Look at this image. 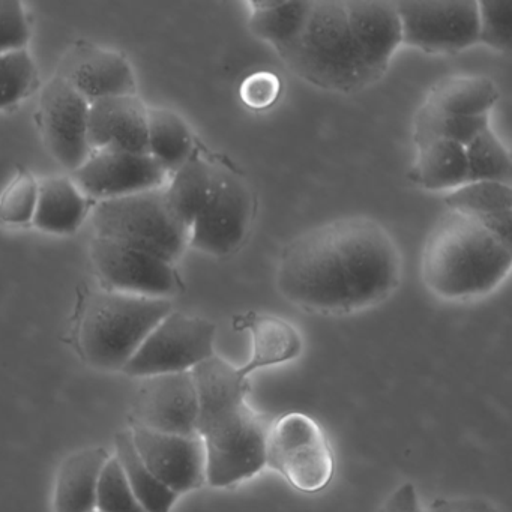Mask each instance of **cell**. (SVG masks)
I'll return each mask as SVG.
<instances>
[{
  "label": "cell",
  "instance_id": "obj_1",
  "mask_svg": "<svg viewBox=\"0 0 512 512\" xmlns=\"http://www.w3.org/2000/svg\"><path fill=\"white\" fill-rule=\"evenodd\" d=\"M401 275L403 259L388 229L350 215L292 239L278 260L277 287L301 310L344 316L386 301Z\"/></svg>",
  "mask_w": 512,
  "mask_h": 512
},
{
  "label": "cell",
  "instance_id": "obj_2",
  "mask_svg": "<svg viewBox=\"0 0 512 512\" xmlns=\"http://www.w3.org/2000/svg\"><path fill=\"white\" fill-rule=\"evenodd\" d=\"M206 452V484L233 487L266 467L268 425L247 403L250 383L238 367L214 355L191 370Z\"/></svg>",
  "mask_w": 512,
  "mask_h": 512
},
{
  "label": "cell",
  "instance_id": "obj_3",
  "mask_svg": "<svg viewBox=\"0 0 512 512\" xmlns=\"http://www.w3.org/2000/svg\"><path fill=\"white\" fill-rule=\"evenodd\" d=\"M511 266V247L472 218L452 211L437 221L422 250V280L446 301L488 295L506 280Z\"/></svg>",
  "mask_w": 512,
  "mask_h": 512
},
{
  "label": "cell",
  "instance_id": "obj_4",
  "mask_svg": "<svg viewBox=\"0 0 512 512\" xmlns=\"http://www.w3.org/2000/svg\"><path fill=\"white\" fill-rule=\"evenodd\" d=\"M275 52L295 76L323 91L352 95L376 85L362 64L344 0L310 2L295 37Z\"/></svg>",
  "mask_w": 512,
  "mask_h": 512
},
{
  "label": "cell",
  "instance_id": "obj_5",
  "mask_svg": "<svg viewBox=\"0 0 512 512\" xmlns=\"http://www.w3.org/2000/svg\"><path fill=\"white\" fill-rule=\"evenodd\" d=\"M172 313L167 299L127 293H92L80 319L79 344L95 368L124 370L152 329Z\"/></svg>",
  "mask_w": 512,
  "mask_h": 512
},
{
  "label": "cell",
  "instance_id": "obj_6",
  "mask_svg": "<svg viewBox=\"0 0 512 512\" xmlns=\"http://www.w3.org/2000/svg\"><path fill=\"white\" fill-rule=\"evenodd\" d=\"M98 238L109 239L167 262H178L190 245V229L173 214L163 188L104 200L94 211Z\"/></svg>",
  "mask_w": 512,
  "mask_h": 512
},
{
  "label": "cell",
  "instance_id": "obj_7",
  "mask_svg": "<svg viewBox=\"0 0 512 512\" xmlns=\"http://www.w3.org/2000/svg\"><path fill=\"white\" fill-rule=\"evenodd\" d=\"M266 466L301 493L313 494L331 484L334 451L323 428L305 413L292 412L269 425Z\"/></svg>",
  "mask_w": 512,
  "mask_h": 512
},
{
  "label": "cell",
  "instance_id": "obj_8",
  "mask_svg": "<svg viewBox=\"0 0 512 512\" xmlns=\"http://www.w3.org/2000/svg\"><path fill=\"white\" fill-rule=\"evenodd\" d=\"M256 214L248 179L232 164L217 161L214 187L190 227V245L214 257H226L244 244Z\"/></svg>",
  "mask_w": 512,
  "mask_h": 512
},
{
  "label": "cell",
  "instance_id": "obj_9",
  "mask_svg": "<svg viewBox=\"0 0 512 512\" xmlns=\"http://www.w3.org/2000/svg\"><path fill=\"white\" fill-rule=\"evenodd\" d=\"M401 46L427 55H457L478 44L476 0L394 2Z\"/></svg>",
  "mask_w": 512,
  "mask_h": 512
},
{
  "label": "cell",
  "instance_id": "obj_10",
  "mask_svg": "<svg viewBox=\"0 0 512 512\" xmlns=\"http://www.w3.org/2000/svg\"><path fill=\"white\" fill-rule=\"evenodd\" d=\"M217 326L203 317L167 314L143 341L124 373L134 377L185 373L215 355Z\"/></svg>",
  "mask_w": 512,
  "mask_h": 512
},
{
  "label": "cell",
  "instance_id": "obj_11",
  "mask_svg": "<svg viewBox=\"0 0 512 512\" xmlns=\"http://www.w3.org/2000/svg\"><path fill=\"white\" fill-rule=\"evenodd\" d=\"M169 173L149 154L101 149L73 172V182L86 197L104 202L163 187Z\"/></svg>",
  "mask_w": 512,
  "mask_h": 512
},
{
  "label": "cell",
  "instance_id": "obj_12",
  "mask_svg": "<svg viewBox=\"0 0 512 512\" xmlns=\"http://www.w3.org/2000/svg\"><path fill=\"white\" fill-rule=\"evenodd\" d=\"M91 253L95 268L113 292L167 299L179 290L173 263L154 254L98 236Z\"/></svg>",
  "mask_w": 512,
  "mask_h": 512
},
{
  "label": "cell",
  "instance_id": "obj_13",
  "mask_svg": "<svg viewBox=\"0 0 512 512\" xmlns=\"http://www.w3.org/2000/svg\"><path fill=\"white\" fill-rule=\"evenodd\" d=\"M196 385L191 371L143 377L133 403L134 427L157 433L197 434Z\"/></svg>",
  "mask_w": 512,
  "mask_h": 512
},
{
  "label": "cell",
  "instance_id": "obj_14",
  "mask_svg": "<svg viewBox=\"0 0 512 512\" xmlns=\"http://www.w3.org/2000/svg\"><path fill=\"white\" fill-rule=\"evenodd\" d=\"M89 101L61 77L47 83L41 94L40 121L53 157L65 169H79L92 154L88 139Z\"/></svg>",
  "mask_w": 512,
  "mask_h": 512
},
{
  "label": "cell",
  "instance_id": "obj_15",
  "mask_svg": "<svg viewBox=\"0 0 512 512\" xmlns=\"http://www.w3.org/2000/svg\"><path fill=\"white\" fill-rule=\"evenodd\" d=\"M134 446L145 466L178 496L206 484V452L202 437L157 433L133 427Z\"/></svg>",
  "mask_w": 512,
  "mask_h": 512
},
{
  "label": "cell",
  "instance_id": "obj_16",
  "mask_svg": "<svg viewBox=\"0 0 512 512\" xmlns=\"http://www.w3.org/2000/svg\"><path fill=\"white\" fill-rule=\"evenodd\" d=\"M58 77L89 104L103 98L136 94V80L128 62L118 53L88 44L67 53Z\"/></svg>",
  "mask_w": 512,
  "mask_h": 512
},
{
  "label": "cell",
  "instance_id": "obj_17",
  "mask_svg": "<svg viewBox=\"0 0 512 512\" xmlns=\"http://www.w3.org/2000/svg\"><path fill=\"white\" fill-rule=\"evenodd\" d=\"M350 31L362 64L374 83L379 82L401 47V26L394 2L344 0Z\"/></svg>",
  "mask_w": 512,
  "mask_h": 512
},
{
  "label": "cell",
  "instance_id": "obj_18",
  "mask_svg": "<svg viewBox=\"0 0 512 512\" xmlns=\"http://www.w3.org/2000/svg\"><path fill=\"white\" fill-rule=\"evenodd\" d=\"M88 139L91 151L148 154V109L136 95L109 97L89 104Z\"/></svg>",
  "mask_w": 512,
  "mask_h": 512
},
{
  "label": "cell",
  "instance_id": "obj_19",
  "mask_svg": "<svg viewBox=\"0 0 512 512\" xmlns=\"http://www.w3.org/2000/svg\"><path fill=\"white\" fill-rule=\"evenodd\" d=\"M233 328L248 331L251 335V358L247 364L238 367L245 379H250L251 374L262 368L295 361L302 353L298 329L281 317L248 311L233 319Z\"/></svg>",
  "mask_w": 512,
  "mask_h": 512
},
{
  "label": "cell",
  "instance_id": "obj_20",
  "mask_svg": "<svg viewBox=\"0 0 512 512\" xmlns=\"http://www.w3.org/2000/svg\"><path fill=\"white\" fill-rule=\"evenodd\" d=\"M448 211L466 215L512 248V188L502 182H467L445 196Z\"/></svg>",
  "mask_w": 512,
  "mask_h": 512
},
{
  "label": "cell",
  "instance_id": "obj_21",
  "mask_svg": "<svg viewBox=\"0 0 512 512\" xmlns=\"http://www.w3.org/2000/svg\"><path fill=\"white\" fill-rule=\"evenodd\" d=\"M110 458L104 448L80 449L70 455L56 479V512L95 511L101 475Z\"/></svg>",
  "mask_w": 512,
  "mask_h": 512
},
{
  "label": "cell",
  "instance_id": "obj_22",
  "mask_svg": "<svg viewBox=\"0 0 512 512\" xmlns=\"http://www.w3.org/2000/svg\"><path fill=\"white\" fill-rule=\"evenodd\" d=\"M500 92L496 83L485 76H449L434 83L424 106L446 115L476 118L488 116Z\"/></svg>",
  "mask_w": 512,
  "mask_h": 512
},
{
  "label": "cell",
  "instance_id": "obj_23",
  "mask_svg": "<svg viewBox=\"0 0 512 512\" xmlns=\"http://www.w3.org/2000/svg\"><path fill=\"white\" fill-rule=\"evenodd\" d=\"M410 179L421 190L451 193L470 182L464 146L448 140H433L418 146Z\"/></svg>",
  "mask_w": 512,
  "mask_h": 512
},
{
  "label": "cell",
  "instance_id": "obj_24",
  "mask_svg": "<svg viewBox=\"0 0 512 512\" xmlns=\"http://www.w3.org/2000/svg\"><path fill=\"white\" fill-rule=\"evenodd\" d=\"M88 211V200L77 185L71 179L55 176L38 184L32 221L43 232L67 235L82 226Z\"/></svg>",
  "mask_w": 512,
  "mask_h": 512
},
{
  "label": "cell",
  "instance_id": "obj_25",
  "mask_svg": "<svg viewBox=\"0 0 512 512\" xmlns=\"http://www.w3.org/2000/svg\"><path fill=\"white\" fill-rule=\"evenodd\" d=\"M217 175V161L194 152L193 157L173 172L166 188L167 202L173 214L190 229L205 206Z\"/></svg>",
  "mask_w": 512,
  "mask_h": 512
},
{
  "label": "cell",
  "instance_id": "obj_26",
  "mask_svg": "<svg viewBox=\"0 0 512 512\" xmlns=\"http://www.w3.org/2000/svg\"><path fill=\"white\" fill-rule=\"evenodd\" d=\"M196 152L193 134L181 116L167 109H148V154L169 172H176Z\"/></svg>",
  "mask_w": 512,
  "mask_h": 512
},
{
  "label": "cell",
  "instance_id": "obj_27",
  "mask_svg": "<svg viewBox=\"0 0 512 512\" xmlns=\"http://www.w3.org/2000/svg\"><path fill=\"white\" fill-rule=\"evenodd\" d=\"M116 460L134 496L142 503L146 512H172L178 494L167 488L154 473L145 466L137 454L131 430L119 431L116 434Z\"/></svg>",
  "mask_w": 512,
  "mask_h": 512
},
{
  "label": "cell",
  "instance_id": "obj_28",
  "mask_svg": "<svg viewBox=\"0 0 512 512\" xmlns=\"http://www.w3.org/2000/svg\"><path fill=\"white\" fill-rule=\"evenodd\" d=\"M248 28L259 40L278 50L289 43L301 28L310 10V2H250Z\"/></svg>",
  "mask_w": 512,
  "mask_h": 512
},
{
  "label": "cell",
  "instance_id": "obj_29",
  "mask_svg": "<svg viewBox=\"0 0 512 512\" xmlns=\"http://www.w3.org/2000/svg\"><path fill=\"white\" fill-rule=\"evenodd\" d=\"M488 127H490L488 116L464 118V116L446 115L422 104L413 124V142L418 148L433 140H448L466 148Z\"/></svg>",
  "mask_w": 512,
  "mask_h": 512
},
{
  "label": "cell",
  "instance_id": "obj_30",
  "mask_svg": "<svg viewBox=\"0 0 512 512\" xmlns=\"http://www.w3.org/2000/svg\"><path fill=\"white\" fill-rule=\"evenodd\" d=\"M464 149L470 182H502L511 185V157L491 127L485 128Z\"/></svg>",
  "mask_w": 512,
  "mask_h": 512
},
{
  "label": "cell",
  "instance_id": "obj_31",
  "mask_svg": "<svg viewBox=\"0 0 512 512\" xmlns=\"http://www.w3.org/2000/svg\"><path fill=\"white\" fill-rule=\"evenodd\" d=\"M478 44L506 53L512 47V0H479Z\"/></svg>",
  "mask_w": 512,
  "mask_h": 512
},
{
  "label": "cell",
  "instance_id": "obj_32",
  "mask_svg": "<svg viewBox=\"0 0 512 512\" xmlns=\"http://www.w3.org/2000/svg\"><path fill=\"white\" fill-rule=\"evenodd\" d=\"M35 68L26 50L0 55V109L13 106L29 94Z\"/></svg>",
  "mask_w": 512,
  "mask_h": 512
},
{
  "label": "cell",
  "instance_id": "obj_33",
  "mask_svg": "<svg viewBox=\"0 0 512 512\" xmlns=\"http://www.w3.org/2000/svg\"><path fill=\"white\" fill-rule=\"evenodd\" d=\"M97 511L100 512H146L142 503L134 496L116 457L110 458L101 475L98 487Z\"/></svg>",
  "mask_w": 512,
  "mask_h": 512
},
{
  "label": "cell",
  "instance_id": "obj_34",
  "mask_svg": "<svg viewBox=\"0 0 512 512\" xmlns=\"http://www.w3.org/2000/svg\"><path fill=\"white\" fill-rule=\"evenodd\" d=\"M37 199V181L28 172L19 173L0 196V220L28 223L34 218Z\"/></svg>",
  "mask_w": 512,
  "mask_h": 512
},
{
  "label": "cell",
  "instance_id": "obj_35",
  "mask_svg": "<svg viewBox=\"0 0 512 512\" xmlns=\"http://www.w3.org/2000/svg\"><path fill=\"white\" fill-rule=\"evenodd\" d=\"M29 26L22 4L16 0H0V55L25 50Z\"/></svg>",
  "mask_w": 512,
  "mask_h": 512
},
{
  "label": "cell",
  "instance_id": "obj_36",
  "mask_svg": "<svg viewBox=\"0 0 512 512\" xmlns=\"http://www.w3.org/2000/svg\"><path fill=\"white\" fill-rule=\"evenodd\" d=\"M283 91V83L271 71H257L242 82L239 97L250 110L263 112L271 109Z\"/></svg>",
  "mask_w": 512,
  "mask_h": 512
},
{
  "label": "cell",
  "instance_id": "obj_37",
  "mask_svg": "<svg viewBox=\"0 0 512 512\" xmlns=\"http://www.w3.org/2000/svg\"><path fill=\"white\" fill-rule=\"evenodd\" d=\"M422 512H499L491 500L479 496L439 497Z\"/></svg>",
  "mask_w": 512,
  "mask_h": 512
},
{
  "label": "cell",
  "instance_id": "obj_38",
  "mask_svg": "<svg viewBox=\"0 0 512 512\" xmlns=\"http://www.w3.org/2000/svg\"><path fill=\"white\" fill-rule=\"evenodd\" d=\"M380 512H422L418 491L412 482H404L389 494Z\"/></svg>",
  "mask_w": 512,
  "mask_h": 512
},
{
  "label": "cell",
  "instance_id": "obj_39",
  "mask_svg": "<svg viewBox=\"0 0 512 512\" xmlns=\"http://www.w3.org/2000/svg\"><path fill=\"white\" fill-rule=\"evenodd\" d=\"M92 512H100V511H97V509H95V511H92Z\"/></svg>",
  "mask_w": 512,
  "mask_h": 512
}]
</instances>
